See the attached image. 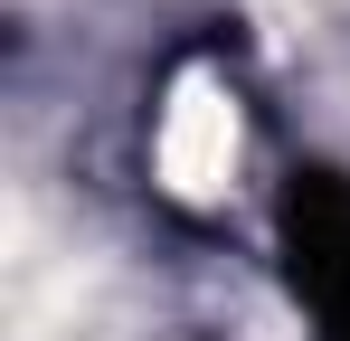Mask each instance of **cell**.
Returning a JSON list of instances; mask_svg holds the SVG:
<instances>
[{
    "label": "cell",
    "mask_w": 350,
    "mask_h": 341,
    "mask_svg": "<svg viewBox=\"0 0 350 341\" xmlns=\"http://www.w3.org/2000/svg\"><path fill=\"white\" fill-rule=\"evenodd\" d=\"M228 170H237V95L208 66H189L161 105V180L171 199H218Z\"/></svg>",
    "instance_id": "cell-1"
}]
</instances>
